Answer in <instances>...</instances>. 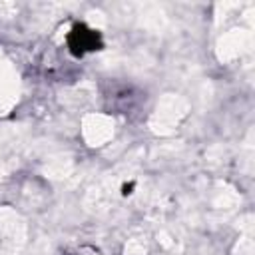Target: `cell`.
<instances>
[{"mask_svg": "<svg viewBox=\"0 0 255 255\" xmlns=\"http://www.w3.org/2000/svg\"><path fill=\"white\" fill-rule=\"evenodd\" d=\"M70 44H72V50L76 54H84L88 50H98V34L94 30H88L86 26H76L74 32H72V38H70Z\"/></svg>", "mask_w": 255, "mask_h": 255, "instance_id": "cell-1", "label": "cell"}]
</instances>
